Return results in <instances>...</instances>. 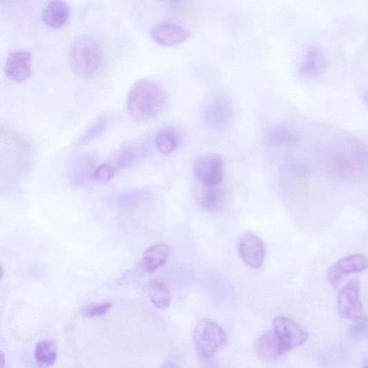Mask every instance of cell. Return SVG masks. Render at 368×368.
I'll return each mask as SVG.
<instances>
[{
	"instance_id": "cell-28",
	"label": "cell",
	"mask_w": 368,
	"mask_h": 368,
	"mask_svg": "<svg viewBox=\"0 0 368 368\" xmlns=\"http://www.w3.org/2000/svg\"><path fill=\"white\" fill-rule=\"evenodd\" d=\"M364 99L365 101L368 104V91L365 93Z\"/></svg>"
},
{
	"instance_id": "cell-6",
	"label": "cell",
	"mask_w": 368,
	"mask_h": 368,
	"mask_svg": "<svg viewBox=\"0 0 368 368\" xmlns=\"http://www.w3.org/2000/svg\"><path fill=\"white\" fill-rule=\"evenodd\" d=\"M339 316L344 320H356L363 316L360 300V283L358 279L349 282L340 290L338 297Z\"/></svg>"
},
{
	"instance_id": "cell-19",
	"label": "cell",
	"mask_w": 368,
	"mask_h": 368,
	"mask_svg": "<svg viewBox=\"0 0 368 368\" xmlns=\"http://www.w3.org/2000/svg\"><path fill=\"white\" fill-rule=\"evenodd\" d=\"M94 159L90 155H82L75 162L71 171L72 182L76 186H81L89 177L92 179Z\"/></svg>"
},
{
	"instance_id": "cell-15",
	"label": "cell",
	"mask_w": 368,
	"mask_h": 368,
	"mask_svg": "<svg viewBox=\"0 0 368 368\" xmlns=\"http://www.w3.org/2000/svg\"><path fill=\"white\" fill-rule=\"evenodd\" d=\"M180 140V134L176 128L171 126L163 127L156 133V148L162 153L168 155L177 150Z\"/></svg>"
},
{
	"instance_id": "cell-10",
	"label": "cell",
	"mask_w": 368,
	"mask_h": 368,
	"mask_svg": "<svg viewBox=\"0 0 368 368\" xmlns=\"http://www.w3.org/2000/svg\"><path fill=\"white\" fill-rule=\"evenodd\" d=\"M233 115L232 105L229 100L219 97L210 102L204 117L206 124L214 130H222L231 124Z\"/></svg>"
},
{
	"instance_id": "cell-22",
	"label": "cell",
	"mask_w": 368,
	"mask_h": 368,
	"mask_svg": "<svg viewBox=\"0 0 368 368\" xmlns=\"http://www.w3.org/2000/svg\"><path fill=\"white\" fill-rule=\"evenodd\" d=\"M269 142L275 146L292 145L296 142L297 136L285 126H275L267 134Z\"/></svg>"
},
{
	"instance_id": "cell-4",
	"label": "cell",
	"mask_w": 368,
	"mask_h": 368,
	"mask_svg": "<svg viewBox=\"0 0 368 368\" xmlns=\"http://www.w3.org/2000/svg\"><path fill=\"white\" fill-rule=\"evenodd\" d=\"M273 326L282 356L303 345L308 340L307 331L290 318L278 317L273 320Z\"/></svg>"
},
{
	"instance_id": "cell-17",
	"label": "cell",
	"mask_w": 368,
	"mask_h": 368,
	"mask_svg": "<svg viewBox=\"0 0 368 368\" xmlns=\"http://www.w3.org/2000/svg\"><path fill=\"white\" fill-rule=\"evenodd\" d=\"M34 355L39 368H49L54 365L57 361V345L52 340L40 341L35 347Z\"/></svg>"
},
{
	"instance_id": "cell-18",
	"label": "cell",
	"mask_w": 368,
	"mask_h": 368,
	"mask_svg": "<svg viewBox=\"0 0 368 368\" xmlns=\"http://www.w3.org/2000/svg\"><path fill=\"white\" fill-rule=\"evenodd\" d=\"M113 119V115L110 113L100 115L78 138L77 146H84L99 137L108 128Z\"/></svg>"
},
{
	"instance_id": "cell-23",
	"label": "cell",
	"mask_w": 368,
	"mask_h": 368,
	"mask_svg": "<svg viewBox=\"0 0 368 368\" xmlns=\"http://www.w3.org/2000/svg\"><path fill=\"white\" fill-rule=\"evenodd\" d=\"M203 192L201 203L203 207L208 211H214L221 204L222 190L220 186H205Z\"/></svg>"
},
{
	"instance_id": "cell-5",
	"label": "cell",
	"mask_w": 368,
	"mask_h": 368,
	"mask_svg": "<svg viewBox=\"0 0 368 368\" xmlns=\"http://www.w3.org/2000/svg\"><path fill=\"white\" fill-rule=\"evenodd\" d=\"M224 172V163L221 156L213 153L200 156L194 166L195 176L204 186H220Z\"/></svg>"
},
{
	"instance_id": "cell-11",
	"label": "cell",
	"mask_w": 368,
	"mask_h": 368,
	"mask_svg": "<svg viewBox=\"0 0 368 368\" xmlns=\"http://www.w3.org/2000/svg\"><path fill=\"white\" fill-rule=\"evenodd\" d=\"M6 75L15 82H23L32 74V55L26 50H17L10 52L5 67Z\"/></svg>"
},
{
	"instance_id": "cell-29",
	"label": "cell",
	"mask_w": 368,
	"mask_h": 368,
	"mask_svg": "<svg viewBox=\"0 0 368 368\" xmlns=\"http://www.w3.org/2000/svg\"><path fill=\"white\" fill-rule=\"evenodd\" d=\"M164 368H177V367L172 366L171 365H167L164 366Z\"/></svg>"
},
{
	"instance_id": "cell-9",
	"label": "cell",
	"mask_w": 368,
	"mask_h": 368,
	"mask_svg": "<svg viewBox=\"0 0 368 368\" xmlns=\"http://www.w3.org/2000/svg\"><path fill=\"white\" fill-rule=\"evenodd\" d=\"M151 37L157 43L164 46H177L186 42L190 32L183 26L171 21L157 23L151 30Z\"/></svg>"
},
{
	"instance_id": "cell-31",
	"label": "cell",
	"mask_w": 368,
	"mask_h": 368,
	"mask_svg": "<svg viewBox=\"0 0 368 368\" xmlns=\"http://www.w3.org/2000/svg\"><path fill=\"white\" fill-rule=\"evenodd\" d=\"M363 368H368V365H365Z\"/></svg>"
},
{
	"instance_id": "cell-25",
	"label": "cell",
	"mask_w": 368,
	"mask_h": 368,
	"mask_svg": "<svg viewBox=\"0 0 368 368\" xmlns=\"http://www.w3.org/2000/svg\"><path fill=\"white\" fill-rule=\"evenodd\" d=\"M349 334L355 340H362L368 336V318L362 316L355 320L350 327Z\"/></svg>"
},
{
	"instance_id": "cell-20",
	"label": "cell",
	"mask_w": 368,
	"mask_h": 368,
	"mask_svg": "<svg viewBox=\"0 0 368 368\" xmlns=\"http://www.w3.org/2000/svg\"><path fill=\"white\" fill-rule=\"evenodd\" d=\"M258 355L265 360H273L280 356L279 346L273 331L262 336L256 342Z\"/></svg>"
},
{
	"instance_id": "cell-21",
	"label": "cell",
	"mask_w": 368,
	"mask_h": 368,
	"mask_svg": "<svg viewBox=\"0 0 368 368\" xmlns=\"http://www.w3.org/2000/svg\"><path fill=\"white\" fill-rule=\"evenodd\" d=\"M143 153L144 147L139 145H132L126 147L115 155L113 161L114 166H112L115 169L129 168L138 161L139 157L143 155Z\"/></svg>"
},
{
	"instance_id": "cell-8",
	"label": "cell",
	"mask_w": 368,
	"mask_h": 368,
	"mask_svg": "<svg viewBox=\"0 0 368 368\" xmlns=\"http://www.w3.org/2000/svg\"><path fill=\"white\" fill-rule=\"evenodd\" d=\"M238 249L242 260L251 268L260 269L266 259L264 242L256 235L245 233L241 235Z\"/></svg>"
},
{
	"instance_id": "cell-16",
	"label": "cell",
	"mask_w": 368,
	"mask_h": 368,
	"mask_svg": "<svg viewBox=\"0 0 368 368\" xmlns=\"http://www.w3.org/2000/svg\"><path fill=\"white\" fill-rule=\"evenodd\" d=\"M147 289L153 304L160 310L168 309L171 302L169 289L159 280H152L148 284Z\"/></svg>"
},
{
	"instance_id": "cell-24",
	"label": "cell",
	"mask_w": 368,
	"mask_h": 368,
	"mask_svg": "<svg viewBox=\"0 0 368 368\" xmlns=\"http://www.w3.org/2000/svg\"><path fill=\"white\" fill-rule=\"evenodd\" d=\"M115 169L109 164H103L99 166L92 175V180L99 184H107L115 176Z\"/></svg>"
},
{
	"instance_id": "cell-14",
	"label": "cell",
	"mask_w": 368,
	"mask_h": 368,
	"mask_svg": "<svg viewBox=\"0 0 368 368\" xmlns=\"http://www.w3.org/2000/svg\"><path fill=\"white\" fill-rule=\"evenodd\" d=\"M70 17V7L61 0L49 2L43 12L44 23L50 28H59L64 26Z\"/></svg>"
},
{
	"instance_id": "cell-12",
	"label": "cell",
	"mask_w": 368,
	"mask_h": 368,
	"mask_svg": "<svg viewBox=\"0 0 368 368\" xmlns=\"http://www.w3.org/2000/svg\"><path fill=\"white\" fill-rule=\"evenodd\" d=\"M325 68L326 59L322 50L318 46H311L306 52L300 73L305 79H316L322 75Z\"/></svg>"
},
{
	"instance_id": "cell-7",
	"label": "cell",
	"mask_w": 368,
	"mask_h": 368,
	"mask_svg": "<svg viewBox=\"0 0 368 368\" xmlns=\"http://www.w3.org/2000/svg\"><path fill=\"white\" fill-rule=\"evenodd\" d=\"M368 269V257L354 254L344 257L332 264L327 271V282L332 288L338 289L345 276L363 272Z\"/></svg>"
},
{
	"instance_id": "cell-3",
	"label": "cell",
	"mask_w": 368,
	"mask_h": 368,
	"mask_svg": "<svg viewBox=\"0 0 368 368\" xmlns=\"http://www.w3.org/2000/svg\"><path fill=\"white\" fill-rule=\"evenodd\" d=\"M194 341L200 358L208 360L225 346L227 338L222 328L216 322L202 319L195 327Z\"/></svg>"
},
{
	"instance_id": "cell-27",
	"label": "cell",
	"mask_w": 368,
	"mask_h": 368,
	"mask_svg": "<svg viewBox=\"0 0 368 368\" xmlns=\"http://www.w3.org/2000/svg\"><path fill=\"white\" fill-rule=\"evenodd\" d=\"M0 358H1L0 359V362H1V367H0V368H5L6 360L5 354L3 351L1 352V356H0Z\"/></svg>"
},
{
	"instance_id": "cell-2",
	"label": "cell",
	"mask_w": 368,
	"mask_h": 368,
	"mask_svg": "<svg viewBox=\"0 0 368 368\" xmlns=\"http://www.w3.org/2000/svg\"><path fill=\"white\" fill-rule=\"evenodd\" d=\"M68 60L72 71L79 77L90 79L95 76L103 61V51L99 43L89 35L77 37L70 46Z\"/></svg>"
},
{
	"instance_id": "cell-13",
	"label": "cell",
	"mask_w": 368,
	"mask_h": 368,
	"mask_svg": "<svg viewBox=\"0 0 368 368\" xmlns=\"http://www.w3.org/2000/svg\"><path fill=\"white\" fill-rule=\"evenodd\" d=\"M170 248L166 244L153 245L145 252L139 269L146 273H152L164 267L169 258Z\"/></svg>"
},
{
	"instance_id": "cell-30",
	"label": "cell",
	"mask_w": 368,
	"mask_h": 368,
	"mask_svg": "<svg viewBox=\"0 0 368 368\" xmlns=\"http://www.w3.org/2000/svg\"><path fill=\"white\" fill-rule=\"evenodd\" d=\"M3 275H4V271H3V267H1V279H3Z\"/></svg>"
},
{
	"instance_id": "cell-26",
	"label": "cell",
	"mask_w": 368,
	"mask_h": 368,
	"mask_svg": "<svg viewBox=\"0 0 368 368\" xmlns=\"http://www.w3.org/2000/svg\"><path fill=\"white\" fill-rule=\"evenodd\" d=\"M113 307V303L106 302L99 304H94L84 307L81 314L87 318H94L103 316Z\"/></svg>"
},
{
	"instance_id": "cell-1",
	"label": "cell",
	"mask_w": 368,
	"mask_h": 368,
	"mask_svg": "<svg viewBox=\"0 0 368 368\" xmlns=\"http://www.w3.org/2000/svg\"><path fill=\"white\" fill-rule=\"evenodd\" d=\"M167 104L168 95L164 87L152 79L136 81L128 96V112L138 122L148 121L159 115Z\"/></svg>"
}]
</instances>
